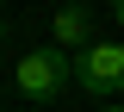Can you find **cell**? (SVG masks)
Listing matches in <instances>:
<instances>
[{
    "label": "cell",
    "mask_w": 124,
    "mask_h": 112,
    "mask_svg": "<svg viewBox=\"0 0 124 112\" xmlns=\"http://www.w3.org/2000/svg\"><path fill=\"white\" fill-rule=\"evenodd\" d=\"M13 87H19L25 100H37V106H50V100H62L68 87H75V56L56 50V44L25 50V56L13 62Z\"/></svg>",
    "instance_id": "1"
},
{
    "label": "cell",
    "mask_w": 124,
    "mask_h": 112,
    "mask_svg": "<svg viewBox=\"0 0 124 112\" xmlns=\"http://www.w3.org/2000/svg\"><path fill=\"white\" fill-rule=\"evenodd\" d=\"M75 87L99 100L124 94V37H93L87 50H75Z\"/></svg>",
    "instance_id": "2"
},
{
    "label": "cell",
    "mask_w": 124,
    "mask_h": 112,
    "mask_svg": "<svg viewBox=\"0 0 124 112\" xmlns=\"http://www.w3.org/2000/svg\"><path fill=\"white\" fill-rule=\"evenodd\" d=\"M93 19H87V6H75V0H68V6H56V19H50V44L56 50H87L93 44Z\"/></svg>",
    "instance_id": "3"
},
{
    "label": "cell",
    "mask_w": 124,
    "mask_h": 112,
    "mask_svg": "<svg viewBox=\"0 0 124 112\" xmlns=\"http://www.w3.org/2000/svg\"><path fill=\"white\" fill-rule=\"evenodd\" d=\"M112 13H118V31H124V0H112Z\"/></svg>",
    "instance_id": "4"
},
{
    "label": "cell",
    "mask_w": 124,
    "mask_h": 112,
    "mask_svg": "<svg viewBox=\"0 0 124 112\" xmlns=\"http://www.w3.org/2000/svg\"><path fill=\"white\" fill-rule=\"evenodd\" d=\"M0 44H6V19H0Z\"/></svg>",
    "instance_id": "5"
},
{
    "label": "cell",
    "mask_w": 124,
    "mask_h": 112,
    "mask_svg": "<svg viewBox=\"0 0 124 112\" xmlns=\"http://www.w3.org/2000/svg\"><path fill=\"white\" fill-rule=\"evenodd\" d=\"M106 112H118V106H106Z\"/></svg>",
    "instance_id": "6"
}]
</instances>
